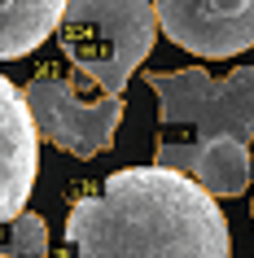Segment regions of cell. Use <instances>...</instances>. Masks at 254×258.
<instances>
[{
  "label": "cell",
  "mask_w": 254,
  "mask_h": 258,
  "mask_svg": "<svg viewBox=\"0 0 254 258\" xmlns=\"http://www.w3.org/2000/svg\"><path fill=\"white\" fill-rule=\"evenodd\" d=\"M35 122V136L57 145L70 158H96L114 145V132L123 122V96L101 92L83 75H53L44 70L22 92Z\"/></svg>",
  "instance_id": "cell-4"
},
{
  "label": "cell",
  "mask_w": 254,
  "mask_h": 258,
  "mask_svg": "<svg viewBox=\"0 0 254 258\" xmlns=\"http://www.w3.org/2000/svg\"><path fill=\"white\" fill-rule=\"evenodd\" d=\"M48 254V223L40 215H14L9 223H0V258H44Z\"/></svg>",
  "instance_id": "cell-8"
},
{
  "label": "cell",
  "mask_w": 254,
  "mask_h": 258,
  "mask_svg": "<svg viewBox=\"0 0 254 258\" xmlns=\"http://www.w3.org/2000/svg\"><path fill=\"white\" fill-rule=\"evenodd\" d=\"M158 40V14L149 0H66L57 44L75 75L119 96Z\"/></svg>",
  "instance_id": "cell-3"
},
{
  "label": "cell",
  "mask_w": 254,
  "mask_h": 258,
  "mask_svg": "<svg viewBox=\"0 0 254 258\" xmlns=\"http://www.w3.org/2000/svg\"><path fill=\"white\" fill-rule=\"evenodd\" d=\"M66 0H0V61L35 53L62 22Z\"/></svg>",
  "instance_id": "cell-7"
},
{
  "label": "cell",
  "mask_w": 254,
  "mask_h": 258,
  "mask_svg": "<svg viewBox=\"0 0 254 258\" xmlns=\"http://www.w3.org/2000/svg\"><path fill=\"white\" fill-rule=\"evenodd\" d=\"M66 258H228V219L184 171L127 166L70 206Z\"/></svg>",
  "instance_id": "cell-1"
},
{
  "label": "cell",
  "mask_w": 254,
  "mask_h": 258,
  "mask_svg": "<svg viewBox=\"0 0 254 258\" xmlns=\"http://www.w3.org/2000/svg\"><path fill=\"white\" fill-rule=\"evenodd\" d=\"M158 96V166L188 171L193 158L224 140H254V66H241L224 79L201 66L145 75Z\"/></svg>",
  "instance_id": "cell-2"
},
{
  "label": "cell",
  "mask_w": 254,
  "mask_h": 258,
  "mask_svg": "<svg viewBox=\"0 0 254 258\" xmlns=\"http://www.w3.org/2000/svg\"><path fill=\"white\" fill-rule=\"evenodd\" d=\"M167 40L197 57H237L254 48V0H149Z\"/></svg>",
  "instance_id": "cell-5"
},
{
  "label": "cell",
  "mask_w": 254,
  "mask_h": 258,
  "mask_svg": "<svg viewBox=\"0 0 254 258\" xmlns=\"http://www.w3.org/2000/svg\"><path fill=\"white\" fill-rule=\"evenodd\" d=\"M40 175V136L31 109L14 83L0 75V223L22 215Z\"/></svg>",
  "instance_id": "cell-6"
}]
</instances>
